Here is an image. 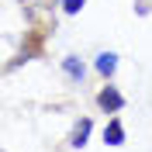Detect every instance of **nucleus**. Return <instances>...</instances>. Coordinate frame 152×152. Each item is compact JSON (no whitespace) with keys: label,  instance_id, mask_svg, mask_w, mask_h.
Segmentation results:
<instances>
[{"label":"nucleus","instance_id":"2","mask_svg":"<svg viewBox=\"0 0 152 152\" xmlns=\"http://www.w3.org/2000/svg\"><path fill=\"white\" fill-rule=\"evenodd\" d=\"M104 142H107V145H124V124H121V118H118V114L107 121V128H104Z\"/></svg>","mask_w":152,"mask_h":152},{"label":"nucleus","instance_id":"6","mask_svg":"<svg viewBox=\"0 0 152 152\" xmlns=\"http://www.w3.org/2000/svg\"><path fill=\"white\" fill-rule=\"evenodd\" d=\"M83 4H86V0H62V10H66V14H80Z\"/></svg>","mask_w":152,"mask_h":152},{"label":"nucleus","instance_id":"3","mask_svg":"<svg viewBox=\"0 0 152 152\" xmlns=\"http://www.w3.org/2000/svg\"><path fill=\"white\" fill-rule=\"evenodd\" d=\"M62 73H66L69 80H73V83H83V76H86V66H83V62H80L76 56H66V59H62Z\"/></svg>","mask_w":152,"mask_h":152},{"label":"nucleus","instance_id":"4","mask_svg":"<svg viewBox=\"0 0 152 152\" xmlns=\"http://www.w3.org/2000/svg\"><path fill=\"white\" fill-rule=\"evenodd\" d=\"M94 69L104 76V80H111L114 69H118V56H114V52H100V56H97V62H94Z\"/></svg>","mask_w":152,"mask_h":152},{"label":"nucleus","instance_id":"5","mask_svg":"<svg viewBox=\"0 0 152 152\" xmlns=\"http://www.w3.org/2000/svg\"><path fill=\"white\" fill-rule=\"evenodd\" d=\"M90 132H94V121H90V118H83V121L73 128V138H69V145H73V149H83L86 138H90Z\"/></svg>","mask_w":152,"mask_h":152},{"label":"nucleus","instance_id":"1","mask_svg":"<svg viewBox=\"0 0 152 152\" xmlns=\"http://www.w3.org/2000/svg\"><path fill=\"white\" fill-rule=\"evenodd\" d=\"M124 104H128V100H124V94L118 90V86H111V83L100 86V94H97V107H100L104 114H121Z\"/></svg>","mask_w":152,"mask_h":152}]
</instances>
